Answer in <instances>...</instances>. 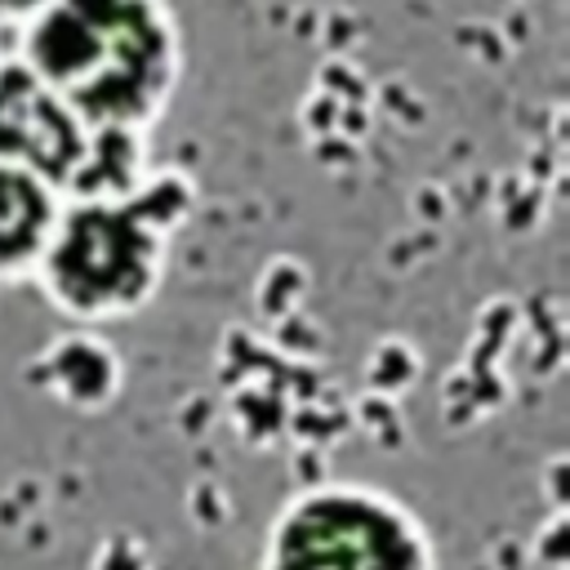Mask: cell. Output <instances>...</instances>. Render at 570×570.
Segmentation results:
<instances>
[{
	"label": "cell",
	"mask_w": 570,
	"mask_h": 570,
	"mask_svg": "<svg viewBox=\"0 0 570 570\" xmlns=\"http://www.w3.org/2000/svg\"><path fill=\"white\" fill-rule=\"evenodd\" d=\"M36 4H40V0H0V27H4V22H22Z\"/></svg>",
	"instance_id": "cell-6"
},
{
	"label": "cell",
	"mask_w": 570,
	"mask_h": 570,
	"mask_svg": "<svg viewBox=\"0 0 570 570\" xmlns=\"http://www.w3.org/2000/svg\"><path fill=\"white\" fill-rule=\"evenodd\" d=\"M13 58L94 129L151 134L183 85V31L165 0H40Z\"/></svg>",
	"instance_id": "cell-1"
},
{
	"label": "cell",
	"mask_w": 570,
	"mask_h": 570,
	"mask_svg": "<svg viewBox=\"0 0 570 570\" xmlns=\"http://www.w3.org/2000/svg\"><path fill=\"white\" fill-rule=\"evenodd\" d=\"M147 134L94 129L31 67L0 62V160L31 169L62 200L116 196L151 174Z\"/></svg>",
	"instance_id": "cell-4"
},
{
	"label": "cell",
	"mask_w": 570,
	"mask_h": 570,
	"mask_svg": "<svg viewBox=\"0 0 570 570\" xmlns=\"http://www.w3.org/2000/svg\"><path fill=\"white\" fill-rule=\"evenodd\" d=\"M62 196L22 165L0 160V285L31 281L58 227Z\"/></svg>",
	"instance_id": "cell-5"
},
{
	"label": "cell",
	"mask_w": 570,
	"mask_h": 570,
	"mask_svg": "<svg viewBox=\"0 0 570 570\" xmlns=\"http://www.w3.org/2000/svg\"><path fill=\"white\" fill-rule=\"evenodd\" d=\"M187 214L191 187L183 174H147L116 196L62 200L31 281L71 321L134 316L156 298Z\"/></svg>",
	"instance_id": "cell-2"
},
{
	"label": "cell",
	"mask_w": 570,
	"mask_h": 570,
	"mask_svg": "<svg viewBox=\"0 0 570 570\" xmlns=\"http://www.w3.org/2000/svg\"><path fill=\"white\" fill-rule=\"evenodd\" d=\"M263 570H436V552L423 521L387 490L321 481L272 517Z\"/></svg>",
	"instance_id": "cell-3"
}]
</instances>
